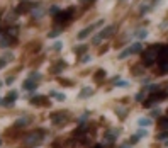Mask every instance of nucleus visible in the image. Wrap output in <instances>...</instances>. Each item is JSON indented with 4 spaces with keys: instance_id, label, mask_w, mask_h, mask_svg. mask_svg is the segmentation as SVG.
I'll list each match as a JSON object with an SVG mask.
<instances>
[{
    "instance_id": "1",
    "label": "nucleus",
    "mask_w": 168,
    "mask_h": 148,
    "mask_svg": "<svg viewBox=\"0 0 168 148\" xmlns=\"http://www.w3.org/2000/svg\"><path fill=\"white\" fill-rule=\"evenodd\" d=\"M161 48L163 46H151L150 49L146 51V55H144V58H143V65L144 66H151L155 61H158V55H160V51H161Z\"/></svg>"
},
{
    "instance_id": "38",
    "label": "nucleus",
    "mask_w": 168,
    "mask_h": 148,
    "mask_svg": "<svg viewBox=\"0 0 168 148\" xmlns=\"http://www.w3.org/2000/svg\"><path fill=\"white\" fill-rule=\"evenodd\" d=\"M131 146H133V145H131V143H124V145H121V146H119V148H131Z\"/></svg>"
},
{
    "instance_id": "13",
    "label": "nucleus",
    "mask_w": 168,
    "mask_h": 148,
    "mask_svg": "<svg viewBox=\"0 0 168 148\" xmlns=\"http://www.w3.org/2000/svg\"><path fill=\"white\" fill-rule=\"evenodd\" d=\"M31 123V118H21L15 121V128H22V126H27Z\"/></svg>"
},
{
    "instance_id": "21",
    "label": "nucleus",
    "mask_w": 168,
    "mask_h": 148,
    "mask_svg": "<svg viewBox=\"0 0 168 148\" xmlns=\"http://www.w3.org/2000/svg\"><path fill=\"white\" fill-rule=\"evenodd\" d=\"M127 56H131L127 49H124V51H121V53H119V60H124V58H127Z\"/></svg>"
},
{
    "instance_id": "45",
    "label": "nucleus",
    "mask_w": 168,
    "mask_h": 148,
    "mask_svg": "<svg viewBox=\"0 0 168 148\" xmlns=\"http://www.w3.org/2000/svg\"><path fill=\"white\" fill-rule=\"evenodd\" d=\"M166 113H168V111H166Z\"/></svg>"
},
{
    "instance_id": "34",
    "label": "nucleus",
    "mask_w": 168,
    "mask_h": 148,
    "mask_svg": "<svg viewBox=\"0 0 168 148\" xmlns=\"http://www.w3.org/2000/svg\"><path fill=\"white\" fill-rule=\"evenodd\" d=\"M85 48H87V46H77L75 51H77V53H83V51H85Z\"/></svg>"
},
{
    "instance_id": "42",
    "label": "nucleus",
    "mask_w": 168,
    "mask_h": 148,
    "mask_svg": "<svg viewBox=\"0 0 168 148\" xmlns=\"http://www.w3.org/2000/svg\"><path fill=\"white\" fill-rule=\"evenodd\" d=\"M0 87H2V82H0Z\"/></svg>"
},
{
    "instance_id": "40",
    "label": "nucleus",
    "mask_w": 168,
    "mask_h": 148,
    "mask_svg": "<svg viewBox=\"0 0 168 148\" xmlns=\"http://www.w3.org/2000/svg\"><path fill=\"white\" fill-rule=\"evenodd\" d=\"M78 2H83V4H87V2H92V0H78Z\"/></svg>"
},
{
    "instance_id": "23",
    "label": "nucleus",
    "mask_w": 168,
    "mask_h": 148,
    "mask_svg": "<svg viewBox=\"0 0 168 148\" xmlns=\"http://www.w3.org/2000/svg\"><path fill=\"white\" fill-rule=\"evenodd\" d=\"M158 85H150V87H146V89H144V90H148V92H151V94H153V92H156V90H158Z\"/></svg>"
},
{
    "instance_id": "2",
    "label": "nucleus",
    "mask_w": 168,
    "mask_h": 148,
    "mask_svg": "<svg viewBox=\"0 0 168 148\" xmlns=\"http://www.w3.org/2000/svg\"><path fill=\"white\" fill-rule=\"evenodd\" d=\"M44 138V131H34L32 135H29L26 140H24V143H26V146H38L41 141H43Z\"/></svg>"
},
{
    "instance_id": "39",
    "label": "nucleus",
    "mask_w": 168,
    "mask_h": 148,
    "mask_svg": "<svg viewBox=\"0 0 168 148\" xmlns=\"http://www.w3.org/2000/svg\"><path fill=\"white\" fill-rule=\"evenodd\" d=\"M158 114H160V109H155V111L151 113V116H158Z\"/></svg>"
},
{
    "instance_id": "6",
    "label": "nucleus",
    "mask_w": 168,
    "mask_h": 148,
    "mask_svg": "<svg viewBox=\"0 0 168 148\" xmlns=\"http://www.w3.org/2000/svg\"><path fill=\"white\" fill-rule=\"evenodd\" d=\"M66 119H68V114L66 113H56L51 116V121L54 123V124H61V123H65Z\"/></svg>"
},
{
    "instance_id": "36",
    "label": "nucleus",
    "mask_w": 168,
    "mask_h": 148,
    "mask_svg": "<svg viewBox=\"0 0 168 148\" xmlns=\"http://www.w3.org/2000/svg\"><path fill=\"white\" fill-rule=\"evenodd\" d=\"M14 82H15V77H9V79H7V83H9V85L14 83Z\"/></svg>"
},
{
    "instance_id": "15",
    "label": "nucleus",
    "mask_w": 168,
    "mask_h": 148,
    "mask_svg": "<svg viewBox=\"0 0 168 148\" xmlns=\"http://www.w3.org/2000/svg\"><path fill=\"white\" fill-rule=\"evenodd\" d=\"M94 94V89H90V87H83V90L80 92V97H88V96H92Z\"/></svg>"
},
{
    "instance_id": "16",
    "label": "nucleus",
    "mask_w": 168,
    "mask_h": 148,
    "mask_svg": "<svg viewBox=\"0 0 168 148\" xmlns=\"http://www.w3.org/2000/svg\"><path fill=\"white\" fill-rule=\"evenodd\" d=\"M29 79H31V80H34V82H39V80L43 79V77H41V73H39V72H31Z\"/></svg>"
},
{
    "instance_id": "43",
    "label": "nucleus",
    "mask_w": 168,
    "mask_h": 148,
    "mask_svg": "<svg viewBox=\"0 0 168 148\" xmlns=\"http://www.w3.org/2000/svg\"><path fill=\"white\" fill-rule=\"evenodd\" d=\"M121 2H124V0H121Z\"/></svg>"
},
{
    "instance_id": "44",
    "label": "nucleus",
    "mask_w": 168,
    "mask_h": 148,
    "mask_svg": "<svg viewBox=\"0 0 168 148\" xmlns=\"http://www.w3.org/2000/svg\"><path fill=\"white\" fill-rule=\"evenodd\" d=\"M0 143H2V141H0Z\"/></svg>"
},
{
    "instance_id": "37",
    "label": "nucleus",
    "mask_w": 168,
    "mask_h": 148,
    "mask_svg": "<svg viewBox=\"0 0 168 148\" xmlns=\"http://www.w3.org/2000/svg\"><path fill=\"white\" fill-rule=\"evenodd\" d=\"M87 118H88V114H83L82 118H80V123H85V121H87Z\"/></svg>"
},
{
    "instance_id": "5",
    "label": "nucleus",
    "mask_w": 168,
    "mask_h": 148,
    "mask_svg": "<svg viewBox=\"0 0 168 148\" xmlns=\"http://www.w3.org/2000/svg\"><path fill=\"white\" fill-rule=\"evenodd\" d=\"M121 135V130H112V131H107L105 136H104V141H107V143H112V141H116V138Z\"/></svg>"
},
{
    "instance_id": "35",
    "label": "nucleus",
    "mask_w": 168,
    "mask_h": 148,
    "mask_svg": "<svg viewBox=\"0 0 168 148\" xmlns=\"http://www.w3.org/2000/svg\"><path fill=\"white\" fill-rule=\"evenodd\" d=\"M143 97H144V94L141 92V94H138V96H136V100H138V102H141V100H143Z\"/></svg>"
},
{
    "instance_id": "24",
    "label": "nucleus",
    "mask_w": 168,
    "mask_h": 148,
    "mask_svg": "<svg viewBox=\"0 0 168 148\" xmlns=\"http://www.w3.org/2000/svg\"><path fill=\"white\" fill-rule=\"evenodd\" d=\"M156 138H158V140H168V131H165V133H158Z\"/></svg>"
},
{
    "instance_id": "3",
    "label": "nucleus",
    "mask_w": 168,
    "mask_h": 148,
    "mask_svg": "<svg viewBox=\"0 0 168 148\" xmlns=\"http://www.w3.org/2000/svg\"><path fill=\"white\" fill-rule=\"evenodd\" d=\"M102 24H104V19L97 21L95 24H90V26H87L85 29H82L80 32H78V34H77V38H78V39H85V38H88V34H90V32H94V31L97 29V27H100Z\"/></svg>"
},
{
    "instance_id": "11",
    "label": "nucleus",
    "mask_w": 168,
    "mask_h": 148,
    "mask_svg": "<svg viewBox=\"0 0 168 148\" xmlns=\"http://www.w3.org/2000/svg\"><path fill=\"white\" fill-rule=\"evenodd\" d=\"M134 38H138V39H146L148 38V31L146 29H138V31H134Z\"/></svg>"
},
{
    "instance_id": "8",
    "label": "nucleus",
    "mask_w": 168,
    "mask_h": 148,
    "mask_svg": "<svg viewBox=\"0 0 168 148\" xmlns=\"http://www.w3.org/2000/svg\"><path fill=\"white\" fill-rule=\"evenodd\" d=\"M15 99H17V92L12 90V92L9 94V96H7V99L4 100V106H7V107H12L14 102H15Z\"/></svg>"
},
{
    "instance_id": "17",
    "label": "nucleus",
    "mask_w": 168,
    "mask_h": 148,
    "mask_svg": "<svg viewBox=\"0 0 168 148\" xmlns=\"http://www.w3.org/2000/svg\"><path fill=\"white\" fill-rule=\"evenodd\" d=\"M49 96H51V97H54V99H58V100H65V99H66V96H65V94H60V92H51Z\"/></svg>"
},
{
    "instance_id": "12",
    "label": "nucleus",
    "mask_w": 168,
    "mask_h": 148,
    "mask_svg": "<svg viewBox=\"0 0 168 148\" xmlns=\"http://www.w3.org/2000/svg\"><path fill=\"white\" fill-rule=\"evenodd\" d=\"M138 124L141 128H148L153 124V121H151V118H141V119H138Z\"/></svg>"
},
{
    "instance_id": "33",
    "label": "nucleus",
    "mask_w": 168,
    "mask_h": 148,
    "mask_svg": "<svg viewBox=\"0 0 168 148\" xmlns=\"http://www.w3.org/2000/svg\"><path fill=\"white\" fill-rule=\"evenodd\" d=\"M49 12H51V14H58V12H60V9H58L56 5H53L51 9H49Z\"/></svg>"
},
{
    "instance_id": "26",
    "label": "nucleus",
    "mask_w": 168,
    "mask_h": 148,
    "mask_svg": "<svg viewBox=\"0 0 168 148\" xmlns=\"http://www.w3.org/2000/svg\"><path fill=\"white\" fill-rule=\"evenodd\" d=\"M61 48H63V44H61V43H54V44H53V49H54V51H60Z\"/></svg>"
},
{
    "instance_id": "18",
    "label": "nucleus",
    "mask_w": 168,
    "mask_h": 148,
    "mask_svg": "<svg viewBox=\"0 0 168 148\" xmlns=\"http://www.w3.org/2000/svg\"><path fill=\"white\" fill-rule=\"evenodd\" d=\"M160 72H161V73H168V61L160 63Z\"/></svg>"
},
{
    "instance_id": "22",
    "label": "nucleus",
    "mask_w": 168,
    "mask_h": 148,
    "mask_svg": "<svg viewBox=\"0 0 168 148\" xmlns=\"http://www.w3.org/2000/svg\"><path fill=\"white\" fill-rule=\"evenodd\" d=\"M116 85H117V87H127V85H129V82H126V80H117Z\"/></svg>"
},
{
    "instance_id": "41",
    "label": "nucleus",
    "mask_w": 168,
    "mask_h": 148,
    "mask_svg": "<svg viewBox=\"0 0 168 148\" xmlns=\"http://www.w3.org/2000/svg\"><path fill=\"white\" fill-rule=\"evenodd\" d=\"M0 106H4V100H2V99H0Z\"/></svg>"
},
{
    "instance_id": "30",
    "label": "nucleus",
    "mask_w": 168,
    "mask_h": 148,
    "mask_svg": "<svg viewBox=\"0 0 168 148\" xmlns=\"http://www.w3.org/2000/svg\"><path fill=\"white\" fill-rule=\"evenodd\" d=\"M90 61V55H83L82 56V63H88Z\"/></svg>"
},
{
    "instance_id": "14",
    "label": "nucleus",
    "mask_w": 168,
    "mask_h": 148,
    "mask_svg": "<svg viewBox=\"0 0 168 148\" xmlns=\"http://www.w3.org/2000/svg\"><path fill=\"white\" fill-rule=\"evenodd\" d=\"M32 15H34L36 19H41L44 15V10L41 9V7H34V9H32Z\"/></svg>"
},
{
    "instance_id": "20",
    "label": "nucleus",
    "mask_w": 168,
    "mask_h": 148,
    "mask_svg": "<svg viewBox=\"0 0 168 148\" xmlns=\"http://www.w3.org/2000/svg\"><path fill=\"white\" fill-rule=\"evenodd\" d=\"M43 100H44V97H43V96H38V97H34V99H32V104H34V106L43 104Z\"/></svg>"
},
{
    "instance_id": "28",
    "label": "nucleus",
    "mask_w": 168,
    "mask_h": 148,
    "mask_svg": "<svg viewBox=\"0 0 168 148\" xmlns=\"http://www.w3.org/2000/svg\"><path fill=\"white\" fill-rule=\"evenodd\" d=\"M63 66H65V61H61V63H60V65H58V66H56V68L53 70V72H54V73H58V72H60V70L63 68Z\"/></svg>"
},
{
    "instance_id": "9",
    "label": "nucleus",
    "mask_w": 168,
    "mask_h": 148,
    "mask_svg": "<svg viewBox=\"0 0 168 148\" xmlns=\"http://www.w3.org/2000/svg\"><path fill=\"white\" fill-rule=\"evenodd\" d=\"M127 51H129V55H138V53L143 51V44L141 43H133L129 48H127Z\"/></svg>"
},
{
    "instance_id": "7",
    "label": "nucleus",
    "mask_w": 168,
    "mask_h": 148,
    "mask_svg": "<svg viewBox=\"0 0 168 148\" xmlns=\"http://www.w3.org/2000/svg\"><path fill=\"white\" fill-rule=\"evenodd\" d=\"M36 87H38V82H34V80H31V79L24 80V83H22V89L27 92H34Z\"/></svg>"
},
{
    "instance_id": "19",
    "label": "nucleus",
    "mask_w": 168,
    "mask_h": 148,
    "mask_svg": "<svg viewBox=\"0 0 168 148\" xmlns=\"http://www.w3.org/2000/svg\"><path fill=\"white\" fill-rule=\"evenodd\" d=\"M160 128H161V130H168V118L160 119Z\"/></svg>"
},
{
    "instance_id": "4",
    "label": "nucleus",
    "mask_w": 168,
    "mask_h": 148,
    "mask_svg": "<svg viewBox=\"0 0 168 148\" xmlns=\"http://www.w3.org/2000/svg\"><path fill=\"white\" fill-rule=\"evenodd\" d=\"M112 32H114V26H107V27H105V29H102V31H100V32H99V34H97V36H95V38H94V39H92V43H94V44H99L102 39H105V38H109V36H110Z\"/></svg>"
},
{
    "instance_id": "25",
    "label": "nucleus",
    "mask_w": 168,
    "mask_h": 148,
    "mask_svg": "<svg viewBox=\"0 0 168 148\" xmlns=\"http://www.w3.org/2000/svg\"><path fill=\"white\" fill-rule=\"evenodd\" d=\"M136 135H138V136H139V138H144V136H146V135H148V130H139V131H138V133H136Z\"/></svg>"
},
{
    "instance_id": "31",
    "label": "nucleus",
    "mask_w": 168,
    "mask_h": 148,
    "mask_svg": "<svg viewBox=\"0 0 168 148\" xmlns=\"http://www.w3.org/2000/svg\"><path fill=\"white\" fill-rule=\"evenodd\" d=\"M5 65H7V60H5V58H0V70L5 68Z\"/></svg>"
},
{
    "instance_id": "10",
    "label": "nucleus",
    "mask_w": 168,
    "mask_h": 148,
    "mask_svg": "<svg viewBox=\"0 0 168 148\" xmlns=\"http://www.w3.org/2000/svg\"><path fill=\"white\" fill-rule=\"evenodd\" d=\"M71 14H73V10H68V12H63L60 15H56V22H66V19L71 17Z\"/></svg>"
},
{
    "instance_id": "29",
    "label": "nucleus",
    "mask_w": 168,
    "mask_h": 148,
    "mask_svg": "<svg viewBox=\"0 0 168 148\" xmlns=\"http://www.w3.org/2000/svg\"><path fill=\"white\" fill-rule=\"evenodd\" d=\"M48 36H49V38H58V36H60V31H51Z\"/></svg>"
},
{
    "instance_id": "27",
    "label": "nucleus",
    "mask_w": 168,
    "mask_h": 148,
    "mask_svg": "<svg viewBox=\"0 0 168 148\" xmlns=\"http://www.w3.org/2000/svg\"><path fill=\"white\" fill-rule=\"evenodd\" d=\"M138 140H139V136H138V135H134V136H131L129 143H131V145H136V141H138Z\"/></svg>"
},
{
    "instance_id": "32",
    "label": "nucleus",
    "mask_w": 168,
    "mask_h": 148,
    "mask_svg": "<svg viewBox=\"0 0 168 148\" xmlns=\"http://www.w3.org/2000/svg\"><path fill=\"white\" fill-rule=\"evenodd\" d=\"M104 75H105V72H104V70H99V72H97V80H100Z\"/></svg>"
}]
</instances>
